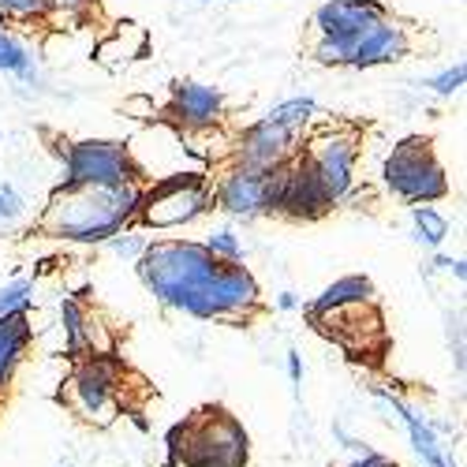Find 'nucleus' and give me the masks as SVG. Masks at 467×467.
Segmentation results:
<instances>
[{
  "label": "nucleus",
  "mask_w": 467,
  "mask_h": 467,
  "mask_svg": "<svg viewBox=\"0 0 467 467\" xmlns=\"http://www.w3.org/2000/svg\"><path fill=\"white\" fill-rule=\"evenodd\" d=\"M139 277L165 306L191 318H247L258 306V281L247 265L224 262L191 240H158L139 254Z\"/></svg>",
  "instance_id": "1"
},
{
  "label": "nucleus",
  "mask_w": 467,
  "mask_h": 467,
  "mask_svg": "<svg viewBox=\"0 0 467 467\" xmlns=\"http://www.w3.org/2000/svg\"><path fill=\"white\" fill-rule=\"evenodd\" d=\"M142 187H57L46 213L37 217V232L71 244H105L135 221Z\"/></svg>",
  "instance_id": "2"
},
{
  "label": "nucleus",
  "mask_w": 467,
  "mask_h": 467,
  "mask_svg": "<svg viewBox=\"0 0 467 467\" xmlns=\"http://www.w3.org/2000/svg\"><path fill=\"white\" fill-rule=\"evenodd\" d=\"M251 438L244 422L221 404H206L169 431V463L165 467H247Z\"/></svg>",
  "instance_id": "3"
},
{
  "label": "nucleus",
  "mask_w": 467,
  "mask_h": 467,
  "mask_svg": "<svg viewBox=\"0 0 467 467\" xmlns=\"http://www.w3.org/2000/svg\"><path fill=\"white\" fill-rule=\"evenodd\" d=\"M385 183L411 206L438 202L449 194V176L434 153V142L422 135H411L393 146V153L385 158Z\"/></svg>",
  "instance_id": "4"
},
{
  "label": "nucleus",
  "mask_w": 467,
  "mask_h": 467,
  "mask_svg": "<svg viewBox=\"0 0 467 467\" xmlns=\"http://www.w3.org/2000/svg\"><path fill=\"white\" fill-rule=\"evenodd\" d=\"M213 206V187L202 172H180L165 176L142 191L139 199V221L150 228H180L194 217H202Z\"/></svg>",
  "instance_id": "5"
},
{
  "label": "nucleus",
  "mask_w": 467,
  "mask_h": 467,
  "mask_svg": "<svg viewBox=\"0 0 467 467\" xmlns=\"http://www.w3.org/2000/svg\"><path fill=\"white\" fill-rule=\"evenodd\" d=\"M139 183V165L124 142L87 139L64 150V187H128Z\"/></svg>",
  "instance_id": "6"
},
{
  "label": "nucleus",
  "mask_w": 467,
  "mask_h": 467,
  "mask_svg": "<svg viewBox=\"0 0 467 467\" xmlns=\"http://www.w3.org/2000/svg\"><path fill=\"white\" fill-rule=\"evenodd\" d=\"M281 183L285 165L277 169H251V165H232L221 183L213 187V202L236 217H258V213H277L281 206Z\"/></svg>",
  "instance_id": "7"
},
{
  "label": "nucleus",
  "mask_w": 467,
  "mask_h": 467,
  "mask_svg": "<svg viewBox=\"0 0 467 467\" xmlns=\"http://www.w3.org/2000/svg\"><path fill=\"white\" fill-rule=\"evenodd\" d=\"M408 53V37L404 26H397L393 19H381L374 26H367L352 42H329L322 37L315 60L318 64H333V67H378V64H393Z\"/></svg>",
  "instance_id": "8"
},
{
  "label": "nucleus",
  "mask_w": 467,
  "mask_h": 467,
  "mask_svg": "<svg viewBox=\"0 0 467 467\" xmlns=\"http://www.w3.org/2000/svg\"><path fill=\"white\" fill-rule=\"evenodd\" d=\"M356 131H326L310 142L306 153H299V161L310 169L315 183L326 191L329 206L340 202L352 191V169H356Z\"/></svg>",
  "instance_id": "9"
},
{
  "label": "nucleus",
  "mask_w": 467,
  "mask_h": 467,
  "mask_svg": "<svg viewBox=\"0 0 467 467\" xmlns=\"http://www.w3.org/2000/svg\"><path fill=\"white\" fill-rule=\"evenodd\" d=\"M116 374H120V363H112L98 352H90L75 363L67 385H71V404L79 408L83 419L109 422V411L116 400Z\"/></svg>",
  "instance_id": "10"
},
{
  "label": "nucleus",
  "mask_w": 467,
  "mask_h": 467,
  "mask_svg": "<svg viewBox=\"0 0 467 467\" xmlns=\"http://www.w3.org/2000/svg\"><path fill=\"white\" fill-rule=\"evenodd\" d=\"M381 19H389V12L378 0H329V5L315 12V26L329 42H352V37H359L367 26Z\"/></svg>",
  "instance_id": "11"
},
{
  "label": "nucleus",
  "mask_w": 467,
  "mask_h": 467,
  "mask_svg": "<svg viewBox=\"0 0 467 467\" xmlns=\"http://www.w3.org/2000/svg\"><path fill=\"white\" fill-rule=\"evenodd\" d=\"M326 210H329L326 191L315 183L310 169L299 161V153H296L292 161H285V183H281V206H277V213L296 217V221H315Z\"/></svg>",
  "instance_id": "12"
},
{
  "label": "nucleus",
  "mask_w": 467,
  "mask_h": 467,
  "mask_svg": "<svg viewBox=\"0 0 467 467\" xmlns=\"http://www.w3.org/2000/svg\"><path fill=\"white\" fill-rule=\"evenodd\" d=\"M292 146H296V131H285V128H274V124L258 120V124L247 128L244 139H240V161H236V165L277 169V165H285V161L296 158Z\"/></svg>",
  "instance_id": "13"
},
{
  "label": "nucleus",
  "mask_w": 467,
  "mask_h": 467,
  "mask_svg": "<svg viewBox=\"0 0 467 467\" xmlns=\"http://www.w3.org/2000/svg\"><path fill=\"white\" fill-rule=\"evenodd\" d=\"M172 116L191 131L213 128L224 116V94L213 87H202V83H176L172 87Z\"/></svg>",
  "instance_id": "14"
},
{
  "label": "nucleus",
  "mask_w": 467,
  "mask_h": 467,
  "mask_svg": "<svg viewBox=\"0 0 467 467\" xmlns=\"http://www.w3.org/2000/svg\"><path fill=\"white\" fill-rule=\"evenodd\" d=\"M378 397L393 404V411L404 419L408 438H411V449L422 456V463H426V467H456V463L445 456V449L438 445V434H434V426H431V422H422V419H419V415H415L400 397H393V393H381V389H378Z\"/></svg>",
  "instance_id": "15"
},
{
  "label": "nucleus",
  "mask_w": 467,
  "mask_h": 467,
  "mask_svg": "<svg viewBox=\"0 0 467 467\" xmlns=\"http://www.w3.org/2000/svg\"><path fill=\"white\" fill-rule=\"evenodd\" d=\"M30 337H34V326H30V318H26V310L0 318V393L8 389L16 367L23 363L26 348H30Z\"/></svg>",
  "instance_id": "16"
},
{
  "label": "nucleus",
  "mask_w": 467,
  "mask_h": 467,
  "mask_svg": "<svg viewBox=\"0 0 467 467\" xmlns=\"http://www.w3.org/2000/svg\"><path fill=\"white\" fill-rule=\"evenodd\" d=\"M363 303H374V285L370 277H340L333 281L315 303L306 306V318H326L333 310H348V306H363Z\"/></svg>",
  "instance_id": "17"
},
{
  "label": "nucleus",
  "mask_w": 467,
  "mask_h": 467,
  "mask_svg": "<svg viewBox=\"0 0 467 467\" xmlns=\"http://www.w3.org/2000/svg\"><path fill=\"white\" fill-rule=\"evenodd\" d=\"M60 315H64V329H67V356L83 359L94 352V337L87 329V310L75 303V299H64L60 303Z\"/></svg>",
  "instance_id": "18"
},
{
  "label": "nucleus",
  "mask_w": 467,
  "mask_h": 467,
  "mask_svg": "<svg viewBox=\"0 0 467 467\" xmlns=\"http://www.w3.org/2000/svg\"><path fill=\"white\" fill-rule=\"evenodd\" d=\"M310 116H315V101H310V98H292L285 105H274L262 116V120L274 124V128H285V131H299Z\"/></svg>",
  "instance_id": "19"
},
{
  "label": "nucleus",
  "mask_w": 467,
  "mask_h": 467,
  "mask_svg": "<svg viewBox=\"0 0 467 467\" xmlns=\"http://www.w3.org/2000/svg\"><path fill=\"white\" fill-rule=\"evenodd\" d=\"M411 221H415V232L426 247H441L445 236H449V221L434 210V206H415L411 210Z\"/></svg>",
  "instance_id": "20"
},
{
  "label": "nucleus",
  "mask_w": 467,
  "mask_h": 467,
  "mask_svg": "<svg viewBox=\"0 0 467 467\" xmlns=\"http://www.w3.org/2000/svg\"><path fill=\"white\" fill-rule=\"evenodd\" d=\"M30 292H34V285H30V281H12V285L0 288V318L26 310V306H30V299H34Z\"/></svg>",
  "instance_id": "21"
},
{
  "label": "nucleus",
  "mask_w": 467,
  "mask_h": 467,
  "mask_svg": "<svg viewBox=\"0 0 467 467\" xmlns=\"http://www.w3.org/2000/svg\"><path fill=\"white\" fill-rule=\"evenodd\" d=\"M0 67L16 71V75H30V57H26V49L16 42V37H8V34H0Z\"/></svg>",
  "instance_id": "22"
},
{
  "label": "nucleus",
  "mask_w": 467,
  "mask_h": 467,
  "mask_svg": "<svg viewBox=\"0 0 467 467\" xmlns=\"http://www.w3.org/2000/svg\"><path fill=\"white\" fill-rule=\"evenodd\" d=\"M46 12V0H0V16L8 19H42Z\"/></svg>",
  "instance_id": "23"
},
{
  "label": "nucleus",
  "mask_w": 467,
  "mask_h": 467,
  "mask_svg": "<svg viewBox=\"0 0 467 467\" xmlns=\"http://www.w3.org/2000/svg\"><path fill=\"white\" fill-rule=\"evenodd\" d=\"M210 254H217V258H224V262H240V240L232 236L228 228H221V232H213V236L202 244Z\"/></svg>",
  "instance_id": "24"
},
{
  "label": "nucleus",
  "mask_w": 467,
  "mask_h": 467,
  "mask_svg": "<svg viewBox=\"0 0 467 467\" xmlns=\"http://www.w3.org/2000/svg\"><path fill=\"white\" fill-rule=\"evenodd\" d=\"M463 75H467V67L463 64H456V67H449V71H441L438 79H431L426 87H431L434 94H441V98H449V94H456L460 87H463Z\"/></svg>",
  "instance_id": "25"
},
{
  "label": "nucleus",
  "mask_w": 467,
  "mask_h": 467,
  "mask_svg": "<svg viewBox=\"0 0 467 467\" xmlns=\"http://www.w3.org/2000/svg\"><path fill=\"white\" fill-rule=\"evenodd\" d=\"M49 12H64V16H90L98 12V0H46Z\"/></svg>",
  "instance_id": "26"
},
{
  "label": "nucleus",
  "mask_w": 467,
  "mask_h": 467,
  "mask_svg": "<svg viewBox=\"0 0 467 467\" xmlns=\"http://www.w3.org/2000/svg\"><path fill=\"white\" fill-rule=\"evenodd\" d=\"M19 213H23V199L16 194V187L0 183V217H5V221H16Z\"/></svg>",
  "instance_id": "27"
},
{
  "label": "nucleus",
  "mask_w": 467,
  "mask_h": 467,
  "mask_svg": "<svg viewBox=\"0 0 467 467\" xmlns=\"http://www.w3.org/2000/svg\"><path fill=\"white\" fill-rule=\"evenodd\" d=\"M109 244H112L116 254H142V251H146V244H142L139 236H112Z\"/></svg>",
  "instance_id": "28"
},
{
  "label": "nucleus",
  "mask_w": 467,
  "mask_h": 467,
  "mask_svg": "<svg viewBox=\"0 0 467 467\" xmlns=\"http://www.w3.org/2000/svg\"><path fill=\"white\" fill-rule=\"evenodd\" d=\"M348 467H400V463L389 460V456H378V452H363L356 463H348Z\"/></svg>",
  "instance_id": "29"
},
{
  "label": "nucleus",
  "mask_w": 467,
  "mask_h": 467,
  "mask_svg": "<svg viewBox=\"0 0 467 467\" xmlns=\"http://www.w3.org/2000/svg\"><path fill=\"white\" fill-rule=\"evenodd\" d=\"M288 378L299 385V378H303V363H299V356L296 352H288Z\"/></svg>",
  "instance_id": "30"
},
{
  "label": "nucleus",
  "mask_w": 467,
  "mask_h": 467,
  "mask_svg": "<svg viewBox=\"0 0 467 467\" xmlns=\"http://www.w3.org/2000/svg\"><path fill=\"white\" fill-rule=\"evenodd\" d=\"M438 265H441V269H449V274H456V277H463V262H452V258H438Z\"/></svg>",
  "instance_id": "31"
},
{
  "label": "nucleus",
  "mask_w": 467,
  "mask_h": 467,
  "mask_svg": "<svg viewBox=\"0 0 467 467\" xmlns=\"http://www.w3.org/2000/svg\"><path fill=\"white\" fill-rule=\"evenodd\" d=\"M277 306H281V310H292V306H296V296H292V292H281Z\"/></svg>",
  "instance_id": "32"
}]
</instances>
